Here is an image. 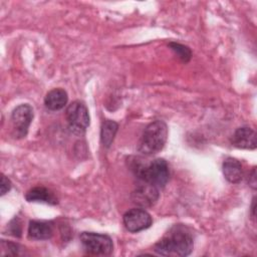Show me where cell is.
<instances>
[{
  "mask_svg": "<svg viewBox=\"0 0 257 257\" xmlns=\"http://www.w3.org/2000/svg\"><path fill=\"white\" fill-rule=\"evenodd\" d=\"M248 183L252 187V189H254V190L256 189V169L255 168H253L251 174L249 175Z\"/></svg>",
  "mask_w": 257,
  "mask_h": 257,
  "instance_id": "d6986e66",
  "label": "cell"
},
{
  "mask_svg": "<svg viewBox=\"0 0 257 257\" xmlns=\"http://www.w3.org/2000/svg\"><path fill=\"white\" fill-rule=\"evenodd\" d=\"M25 199L28 202H41L49 205H56L58 203L54 193L45 187H34L30 189L26 193Z\"/></svg>",
  "mask_w": 257,
  "mask_h": 257,
  "instance_id": "7c38bea8",
  "label": "cell"
},
{
  "mask_svg": "<svg viewBox=\"0 0 257 257\" xmlns=\"http://www.w3.org/2000/svg\"><path fill=\"white\" fill-rule=\"evenodd\" d=\"M223 174L225 179L232 183L237 184L239 183L243 178V169L241 163L235 159V158H227L223 162Z\"/></svg>",
  "mask_w": 257,
  "mask_h": 257,
  "instance_id": "30bf717a",
  "label": "cell"
},
{
  "mask_svg": "<svg viewBox=\"0 0 257 257\" xmlns=\"http://www.w3.org/2000/svg\"><path fill=\"white\" fill-rule=\"evenodd\" d=\"M168 138V126L163 120L149 123L139 142L138 151L146 156L159 153L165 146Z\"/></svg>",
  "mask_w": 257,
  "mask_h": 257,
  "instance_id": "3957f363",
  "label": "cell"
},
{
  "mask_svg": "<svg viewBox=\"0 0 257 257\" xmlns=\"http://www.w3.org/2000/svg\"><path fill=\"white\" fill-rule=\"evenodd\" d=\"M9 232L11 235L13 236H17L19 237L21 235V226H20V222L18 219H14L10 222L9 224Z\"/></svg>",
  "mask_w": 257,
  "mask_h": 257,
  "instance_id": "2e32d148",
  "label": "cell"
},
{
  "mask_svg": "<svg viewBox=\"0 0 257 257\" xmlns=\"http://www.w3.org/2000/svg\"><path fill=\"white\" fill-rule=\"evenodd\" d=\"M53 235V226L45 221H30L28 236L34 240H47Z\"/></svg>",
  "mask_w": 257,
  "mask_h": 257,
  "instance_id": "8fae6325",
  "label": "cell"
},
{
  "mask_svg": "<svg viewBox=\"0 0 257 257\" xmlns=\"http://www.w3.org/2000/svg\"><path fill=\"white\" fill-rule=\"evenodd\" d=\"M255 207H256V201L255 198L252 200V205H251V212H252V217L255 218Z\"/></svg>",
  "mask_w": 257,
  "mask_h": 257,
  "instance_id": "ffe728a7",
  "label": "cell"
},
{
  "mask_svg": "<svg viewBox=\"0 0 257 257\" xmlns=\"http://www.w3.org/2000/svg\"><path fill=\"white\" fill-rule=\"evenodd\" d=\"M118 128V124L110 119H105L101 123V128H100V141L101 144L105 147L108 148L112 144L114 137L116 135Z\"/></svg>",
  "mask_w": 257,
  "mask_h": 257,
  "instance_id": "5bb4252c",
  "label": "cell"
},
{
  "mask_svg": "<svg viewBox=\"0 0 257 257\" xmlns=\"http://www.w3.org/2000/svg\"><path fill=\"white\" fill-rule=\"evenodd\" d=\"M136 177L158 189L164 188L170 179L169 165L164 159H155L148 164L136 163L133 167Z\"/></svg>",
  "mask_w": 257,
  "mask_h": 257,
  "instance_id": "7a4b0ae2",
  "label": "cell"
},
{
  "mask_svg": "<svg viewBox=\"0 0 257 257\" xmlns=\"http://www.w3.org/2000/svg\"><path fill=\"white\" fill-rule=\"evenodd\" d=\"M231 143L234 147L239 149L254 150L257 147L256 134L252 128L248 126L239 127L233 134Z\"/></svg>",
  "mask_w": 257,
  "mask_h": 257,
  "instance_id": "9c48e42d",
  "label": "cell"
},
{
  "mask_svg": "<svg viewBox=\"0 0 257 257\" xmlns=\"http://www.w3.org/2000/svg\"><path fill=\"white\" fill-rule=\"evenodd\" d=\"M194 248V239L186 226L175 225L159 240L154 250L163 256L184 257L191 254Z\"/></svg>",
  "mask_w": 257,
  "mask_h": 257,
  "instance_id": "6da1fadb",
  "label": "cell"
},
{
  "mask_svg": "<svg viewBox=\"0 0 257 257\" xmlns=\"http://www.w3.org/2000/svg\"><path fill=\"white\" fill-rule=\"evenodd\" d=\"M65 116L69 130L75 135H83L89 125L88 109L80 100H74L67 106Z\"/></svg>",
  "mask_w": 257,
  "mask_h": 257,
  "instance_id": "277c9868",
  "label": "cell"
},
{
  "mask_svg": "<svg viewBox=\"0 0 257 257\" xmlns=\"http://www.w3.org/2000/svg\"><path fill=\"white\" fill-rule=\"evenodd\" d=\"M122 221L125 229L132 233L148 229L153 223L151 215L141 208H134L126 211L122 217Z\"/></svg>",
  "mask_w": 257,
  "mask_h": 257,
  "instance_id": "52a82bcc",
  "label": "cell"
},
{
  "mask_svg": "<svg viewBox=\"0 0 257 257\" xmlns=\"http://www.w3.org/2000/svg\"><path fill=\"white\" fill-rule=\"evenodd\" d=\"M2 247H7L8 248V253L10 255H18L19 254V245L12 243V242H5L4 240L2 241Z\"/></svg>",
  "mask_w": 257,
  "mask_h": 257,
  "instance_id": "e0dca14e",
  "label": "cell"
},
{
  "mask_svg": "<svg viewBox=\"0 0 257 257\" xmlns=\"http://www.w3.org/2000/svg\"><path fill=\"white\" fill-rule=\"evenodd\" d=\"M169 46L171 47V49L173 51H175V53L184 61V62H188L191 58V50L183 45V44H180V43H176V42H170L169 43Z\"/></svg>",
  "mask_w": 257,
  "mask_h": 257,
  "instance_id": "9a60e30c",
  "label": "cell"
},
{
  "mask_svg": "<svg viewBox=\"0 0 257 257\" xmlns=\"http://www.w3.org/2000/svg\"><path fill=\"white\" fill-rule=\"evenodd\" d=\"M67 92L62 88H54L47 92L44 98L45 106L50 110H59L67 103Z\"/></svg>",
  "mask_w": 257,
  "mask_h": 257,
  "instance_id": "4fadbf2b",
  "label": "cell"
},
{
  "mask_svg": "<svg viewBox=\"0 0 257 257\" xmlns=\"http://www.w3.org/2000/svg\"><path fill=\"white\" fill-rule=\"evenodd\" d=\"M158 199L159 189L146 183H142L132 194L133 203L143 208L153 206Z\"/></svg>",
  "mask_w": 257,
  "mask_h": 257,
  "instance_id": "ba28073f",
  "label": "cell"
},
{
  "mask_svg": "<svg viewBox=\"0 0 257 257\" xmlns=\"http://www.w3.org/2000/svg\"><path fill=\"white\" fill-rule=\"evenodd\" d=\"M79 239L84 250L89 254L104 256L112 252L113 244L108 235L94 232H82Z\"/></svg>",
  "mask_w": 257,
  "mask_h": 257,
  "instance_id": "5b68a950",
  "label": "cell"
},
{
  "mask_svg": "<svg viewBox=\"0 0 257 257\" xmlns=\"http://www.w3.org/2000/svg\"><path fill=\"white\" fill-rule=\"evenodd\" d=\"M11 186L12 185H11L10 180L8 178H6V176L2 175L1 176V185H0V187H1V195L2 196L5 195L11 189Z\"/></svg>",
  "mask_w": 257,
  "mask_h": 257,
  "instance_id": "ac0fdd59",
  "label": "cell"
},
{
  "mask_svg": "<svg viewBox=\"0 0 257 257\" xmlns=\"http://www.w3.org/2000/svg\"><path fill=\"white\" fill-rule=\"evenodd\" d=\"M32 119L33 108L31 105L28 103H23L15 107L10 117L14 137L17 139L25 138Z\"/></svg>",
  "mask_w": 257,
  "mask_h": 257,
  "instance_id": "8992f818",
  "label": "cell"
}]
</instances>
